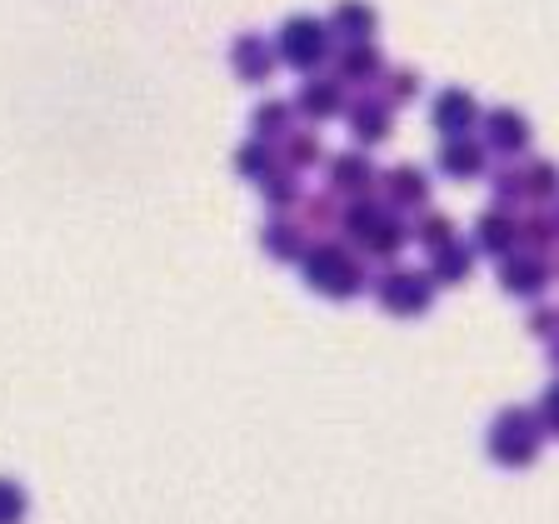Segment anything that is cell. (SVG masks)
Here are the masks:
<instances>
[{"mask_svg": "<svg viewBox=\"0 0 559 524\" xmlns=\"http://www.w3.org/2000/svg\"><path fill=\"white\" fill-rule=\"evenodd\" d=\"M524 325H530V335H539V340H555V335H559V310H549V305H535Z\"/></svg>", "mask_w": 559, "mask_h": 524, "instance_id": "cell-32", "label": "cell"}, {"mask_svg": "<svg viewBox=\"0 0 559 524\" xmlns=\"http://www.w3.org/2000/svg\"><path fill=\"white\" fill-rule=\"evenodd\" d=\"M479 100L469 91H460V85H450V91H440L435 95V105H430V120H435V130H440L444 140L450 135H469V130L479 126Z\"/></svg>", "mask_w": 559, "mask_h": 524, "instance_id": "cell-9", "label": "cell"}, {"mask_svg": "<svg viewBox=\"0 0 559 524\" xmlns=\"http://www.w3.org/2000/svg\"><path fill=\"white\" fill-rule=\"evenodd\" d=\"M345 116H349V135L360 140V145H384L390 130H395V105L370 91L355 95V100L345 105Z\"/></svg>", "mask_w": 559, "mask_h": 524, "instance_id": "cell-7", "label": "cell"}, {"mask_svg": "<svg viewBox=\"0 0 559 524\" xmlns=\"http://www.w3.org/2000/svg\"><path fill=\"white\" fill-rule=\"evenodd\" d=\"M475 245H465L460 235H454L450 245H440V250H430V279L435 285H465L469 270H475Z\"/></svg>", "mask_w": 559, "mask_h": 524, "instance_id": "cell-18", "label": "cell"}, {"mask_svg": "<svg viewBox=\"0 0 559 524\" xmlns=\"http://www.w3.org/2000/svg\"><path fill=\"white\" fill-rule=\"evenodd\" d=\"M549 365H555V370H559V335L549 340Z\"/></svg>", "mask_w": 559, "mask_h": 524, "instance_id": "cell-35", "label": "cell"}, {"mask_svg": "<svg viewBox=\"0 0 559 524\" xmlns=\"http://www.w3.org/2000/svg\"><path fill=\"white\" fill-rule=\"evenodd\" d=\"M325 190H335V195H365V190H374V160H365L360 151H340L330 155V170H325Z\"/></svg>", "mask_w": 559, "mask_h": 524, "instance_id": "cell-13", "label": "cell"}, {"mask_svg": "<svg viewBox=\"0 0 559 524\" xmlns=\"http://www.w3.org/2000/svg\"><path fill=\"white\" fill-rule=\"evenodd\" d=\"M250 130H255V140H270V145H275L280 135L295 130V105L290 100H260L255 116H250Z\"/></svg>", "mask_w": 559, "mask_h": 524, "instance_id": "cell-26", "label": "cell"}, {"mask_svg": "<svg viewBox=\"0 0 559 524\" xmlns=\"http://www.w3.org/2000/svg\"><path fill=\"white\" fill-rule=\"evenodd\" d=\"M485 165H489V151L475 135H450L444 140L440 170L450 175V180H475V175H485Z\"/></svg>", "mask_w": 559, "mask_h": 524, "instance_id": "cell-16", "label": "cell"}, {"mask_svg": "<svg viewBox=\"0 0 559 524\" xmlns=\"http://www.w3.org/2000/svg\"><path fill=\"white\" fill-rule=\"evenodd\" d=\"M409 240H419L425 250H440V245L454 240V221H450V215H440V210L425 205L415 215V225H409Z\"/></svg>", "mask_w": 559, "mask_h": 524, "instance_id": "cell-28", "label": "cell"}, {"mask_svg": "<svg viewBox=\"0 0 559 524\" xmlns=\"http://www.w3.org/2000/svg\"><path fill=\"white\" fill-rule=\"evenodd\" d=\"M260 195H265V205L275 210V215H290V210L305 200V186H300V175H295V170L275 165V170L260 180Z\"/></svg>", "mask_w": 559, "mask_h": 524, "instance_id": "cell-24", "label": "cell"}, {"mask_svg": "<svg viewBox=\"0 0 559 524\" xmlns=\"http://www.w3.org/2000/svg\"><path fill=\"white\" fill-rule=\"evenodd\" d=\"M275 145H270V140H245L240 151H235V175H240V180H265L270 170H275Z\"/></svg>", "mask_w": 559, "mask_h": 524, "instance_id": "cell-27", "label": "cell"}, {"mask_svg": "<svg viewBox=\"0 0 559 524\" xmlns=\"http://www.w3.org/2000/svg\"><path fill=\"white\" fill-rule=\"evenodd\" d=\"M475 250H485V255H510L514 250V210H485L475 221Z\"/></svg>", "mask_w": 559, "mask_h": 524, "instance_id": "cell-21", "label": "cell"}, {"mask_svg": "<svg viewBox=\"0 0 559 524\" xmlns=\"http://www.w3.org/2000/svg\"><path fill=\"white\" fill-rule=\"evenodd\" d=\"M500 285H504V295H514V300H539V295L555 285V275H549V260L545 255L510 250V255L500 260Z\"/></svg>", "mask_w": 559, "mask_h": 524, "instance_id": "cell-6", "label": "cell"}, {"mask_svg": "<svg viewBox=\"0 0 559 524\" xmlns=\"http://www.w3.org/2000/svg\"><path fill=\"white\" fill-rule=\"evenodd\" d=\"M539 450H545V419H539V409L510 405V409H500V415L489 419L485 454L500 469H530L539 460Z\"/></svg>", "mask_w": 559, "mask_h": 524, "instance_id": "cell-2", "label": "cell"}, {"mask_svg": "<svg viewBox=\"0 0 559 524\" xmlns=\"http://www.w3.org/2000/svg\"><path fill=\"white\" fill-rule=\"evenodd\" d=\"M530 120L514 110V105H495L489 116H479V145L489 155H524L530 151Z\"/></svg>", "mask_w": 559, "mask_h": 524, "instance_id": "cell-5", "label": "cell"}, {"mask_svg": "<svg viewBox=\"0 0 559 524\" xmlns=\"http://www.w3.org/2000/svg\"><path fill=\"white\" fill-rule=\"evenodd\" d=\"M545 260H549V275H555V279H559V245H555V250H549V255H545Z\"/></svg>", "mask_w": 559, "mask_h": 524, "instance_id": "cell-34", "label": "cell"}, {"mask_svg": "<svg viewBox=\"0 0 559 524\" xmlns=\"http://www.w3.org/2000/svg\"><path fill=\"white\" fill-rule=\"evenodd\" d=\"M539 419H545V434H555L559 440V380L545 390V400H539Z\"/></svg>", "mask_w": 559, "mask_h": 524, "instance_id": "cell-33", "label": "cell"}, {"mask_svg": "<svg viewBox=\"0 0 559 524\" xmlns=\"http://www.w3.org/2000/svg\"><path fill=\"white\" fill-rule=\"evenodd\" d=\"M335 190H325V195H305L300 205V215H295V221L305 225V235H314V240H325L330 230H340V205H335Z\"/></svg>", "mask_w": 559, "mask_h": 524, "instance_id": "cell-23", "label": "cell"}, {"mask_svg": "<svg viewBox=\"0 0 559 524\" xmlns=\"http://www.w3.org/2000/svg\"><path fill=\"white\" fill-rule=\"evenodd\" d=\"M305 285L325 300H355V295L370 290V270H365V255L345 240H310L300 255Z\"/></svg>", "mask_w": 559, "mask_h": 524, "instance_id": "cell-1", "label": "cell"}, {"mask_svg": "<svg viewBox=\"0 0 559 524\" xmlns=\"http://www.w3.org/2000/svg\"><path fill=\"white\" fill-rule=\"evenodd\" d=\"M380 190H384V205L395 210V215H405V210L419 215V210L430 205V175L419 170V165H395V170H384Z\"/></svg>", "mask_w": 559, "mask_h": 524, "instance_id": "cell-10", "label": "cell"}, {"mask_svg": "<svg viewBox=\"0 0 559 524\" xmlns=\"http://www.w3.org/2000/svg\"><path fill=\"white\" fill-rule=\"evenodd\" d=\"M435 290H440V285L430 279V270H384V275L374 279V300L390 314H400V320H415V314L430 310Z\"/></svg>", "mask_w": 559, "mask_h": 524, "instance_id": "cell-4", "label": "cell"}, {"mask_svg": "<svg viewBox=\"0 0 559 524\" xmlns=\"http://www.w3.org/2000/svg\"><path fill=\"white\" fill-rule=\"evenodd\" d=\"M275 145H280L275 160L285 165V170H295V175L314 170V165H325V145H320V135H314V130H290V135H280Z\"/></svg>", "mask_w": 559, "mask_h": 524, "instance_id": "cell-20", "label": "cell"}, {"mask_svg": "<svg viewBox=\"0 0 559 524\" xmlns=\"http://www.w3.org/2000/svg\"><path fill=\"white\" fill-rule=\"evenodd\" d=\"M405 245H409V221H405V215H395V210H384L380 225H374V230L365 235V240L355 245V250H360V255H370V260H384V265H390V260H395L400 250H405Z\"/></svg>", "mask_w": 559, "mask_h": 524, "instance_id": "cell-17", "label": "cell"}, {"mask_svg": "<svg viewBox=\"0 0 559 524\" xmlns=\"http://www.w3.org/2000/svg\"><path fill=\"white\" fill-rule=\"evenodd\" d=\"M260 245H265V255L280 260V265H300L310 235H305V225L290 221V215H270V225L260 230Z\"/></svg>", "mask_w": 559, "mask_h": 524, "instance_id": "cell-14", "label": "cell"}, {"mask_svg": "<svg viewBox=\"0 0 559 524\" xmlns=\"http://www.w3.org/2000/svg\"><path fill=\"white\" fill-rule=\"evenodd\" d=\"M555 245H559V225L549 210H524V215H514V250L549 255Z\"/></svg>", "mask_w": 559, "mask_h": 524, "instance_id": "cell-19", "label": "cell"}, {"mask_svg": "<svg viewBox=\"0 0 559 524\" xmlns=\"http://www.w3.org/2000/svg\"><path fill=\"white\" fill-rule=\"evenodd\" d=\"M330 50H335V31L320 15H290L275 35V56L290 70H320L330 60Z\"/></svg>", "mask_w": 559, "mask_h": 524, "instance_id": "cell-3", "label": "cell"}, {"mask_svg": "<svg viewBox=\"0 0 559 524\" xmlns=\"http://www.w3.org/2000/svg\"><path fill=\"white\" fill-rule=\"evenodd\" d=\"M330 31H335V40H345V46H355V40H374L380 15H374L370 0H340L335 11H330Z\"/></svg>", "mask_w": 559, "mask_h": 524, "instance_id": "cell-15", "label": "cell"}, {"mask_svg": "<svg viewBox=\"0 0 559 524\" xmlns=\"http://www.w3.org/2000/svg\"><path fill=\"white\" fill-rule=\"evenodd\" d=\"M384 75V56L374 40H355L335 56V81L340 85H380Z\"/></svg>", "mask_w": 559, "mask_h": 524, "instance_id": "cell-12", "label": "cell"}, {"mask_svg": "<svg viewBox=\"0 0 559 524\" xmlns=\"http://www.w3.org/2000/svg\"><path fill=\"white\" fill-rule=\"evenodd\" d=\"M520 186H524V205H545V200H559V165L555 160L520 165Z\"/></svg>", "mask_w": 559, "mask_h": 524, "instance_id": "cell-25", "label": "cell"}, {"mask_svg": "<svg viewBox=\"0 0 559 524\" xmlns=\"http://www.w3.org/2000/svg\"><path fill=\"white\" fill-rule=\"evenodd\" d=\"M384 200L374 195V190H365V195H349L345 200V210H340V230H345V240H355L360 245L365 235L374 230V225H380V215H384Z\"/></svg>", "mask_w": 559, "mask_h": 524, "instance_id": "cell-22", "label": "cell"}, {"mask_svg": "<svg viewBox=\"0 0 559 524\" xmlns=\"http://www.w3.org/2000/svg\"><path fill=\"white\" fill-rule=\"evenodd\" d=\"M275 66H280V56H275V40H265V35H240L230 46V70L240 75L245 85H265L270 75H275Z\"/></svg>", "mask_w": 559, "mask_h": 524, "instance_id": "cell-11", "label": "cell"}, {"mask_svg": "<svg viewBox=\"0 0 559 524\" xmlns=\"http://www.w3.org/2000/svg\"><path fill=\"white\" fill-rule=\"evenodd\" d=\"M345 105H349V95L335 75H310L300 85V95H295V116L310 120V126H325V120L345 116Z\"/></svg>", "mask_w": 559, "mask_h": 524, "instance_id": "cell-8", "label": "cell"}, {"mask_svg": "<svg viewBox=\"0 0 559 524\" xmlns=\"http://www.w3.org/2000/svg\"><path fill=\"white\" fill-rule=\"evenodd\" d=\"M380 95L390 105H409L419 95V70H409V66H384V75H380Z\"/></svg>", "mask_w": 559, "mask_h": 524, "instance_id": "cell-29", "label": "cell"}, {"mask_svg": "<svg viewBox=\"0 0 559 524\" xmlns=\"http://www.w3.org/2000/svg\"><path fill=\"white\" fill-rule=\"evenodd\" d=\"M555 225H559V210H555Z\"/></svg>", "mask_w": 559, "mask_h": 524, "instance_id": "cell-36", "label": "cell"}, {"mask_svg": "<svg viewBox=\"0 0 559 524\" xmlns=\"http://www.w3.org/2000/svg\"><path fill=\"white\" fill-rule=\"evenodd\" d=\"M25 510H31L25 489L15 485V479L0 475V524H25Z\"/></svg>", "mask_w": 559, "mask_h": 524, "instance_id": "cell-31", "label": "cell"}, {"mask_svg": "<svg viewBox=\"0 0 559 524\" xmlns=\"http://www.w3.org/2000/svg\"><path fill=\"white\" fill-rule=\"evenodd\" d=\"M489 190H495V205H500V210H520L524 205L520 165H514V170H495V175H489Z\"/></svg>", "mask_w": 559, "mask_h": 524, "instance_id": "cell-30", "label": "cell"}]
</instances>
